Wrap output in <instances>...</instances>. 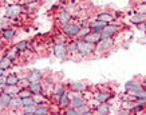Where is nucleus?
<instances>
[{
	"label": "nucleus",
	"mask_w": 146,
	"mask_h": 115,
	"mask_svg": "<svg viewBox=\"0 0 146 115\" xmlns=\"http://www.w3.org/2000/svg\"><path fill=\"white\" fill-rule=\"evenodd\" d=\"M97 19L101 20V22L106 23V24H110V23H114L115 22V18L111 15L110 12H101L97 15Z\"/></svg>",
	"instance_id": "19"
},
{
	"label": "nucleus",
	"mask_w": 146,
	"mask_h": 115,
	"mask_svg": "<svg viewBox=\"0 0 146 115\" xmlns=\"http://www.w3.org/2000/svg\"><path fill=\"white\" fill-rule=\"evenodd\" d=\"M137 28L139 30V31H146V22L145 23H141V24H137Z\"/></svg>",
	"instance_id": "38"
},
{
	"label": "nucleus",
	"mask_w": 146,
	"mask_h": 115,
	"mask_svg": "<svg viewBox=\"0 0 146 115\" xmlns=\"http://www.w3.org/2000/svg\"><path fill=\"white\" fill-rule=\"evenodd\" d=\"M19 79L20 78L16 74H8V75H5V84H18Z\"/></svg>",
	"instance_id": "29"
},
{
	"label": "nucleus",
	"mask_w": 146,
	"mask_h": 115,
	"mask_svg": "<svg viewBox=\"0 0 146 115\" xmlns=\"http://www.w3.org/2000/svg\"><path fill=\"white\" fill-rule=\"evenodd\" d=\"M3 84H5V75L0 76V86H3Z\"/></svg>",
	"instance_id": "39"
},
{
	"label": "nucleus",
	"mask_w": 146,
	"mask_h": 115,
	"mask_svg": "<svg viewBox=\"0 0 146 115\" xmlns=\"http://www.w3.org/2000/svg\"><path fill=\"white\" fill-rule=\"evenodd\" d=\"M12 64H13V60L12 59H9L8 56L3 55V56L0 57V68H3V70L7 71L12 67Z\"/></svg>",
	"instance_id": "22"
},
{
	"label": "nucleus",
	"mask_w": 146,
	"mask_h": 115,
	"mask_svg": "<svg viewBox=\"0 0 146 115\" xmlns=\"http://www.w3.org/2000/svg\"><path fill=\"white\" fill-rule=\"evenodd\" d=\"M56 20L60 26H64V24H67V23L72 22V15H71L67 9H60L59 13L56 15Z\"/></svg>",
	"instance_id": "9"
},
{
	"label": "nucleus",
	"mask_w": 146,
	"mask_h": 115,
	"mask_svg": "<svg viewBox=\"0 0 146 115\" xmlns=\"http://www.w3.org/2000/svg\"><path fill=\"white\" fill-rule=\"evenodd\" d=\"M9 100H11V96H9L8 94H5V93L0 94V111L8 110Z\"/></svg>",
	"instance_id": "21"
},
{
	"label": "nucleus",
	"mask_w": 146,
	"mask_h": 115,
	"mask_svg": "<svg viewBox=\"0 0 146 115\" xmlns=\"http://www.w3.org/2000/svg\"><path fill=\"white\" fill-rule=\"evenodd\" d=\"M143 86H142V83H139V82H135V80H129L127 83L125 84V89H126V91H135V90H139L142 89Z\"/></svg>",
	"instance_id": "24"
},
{
	"label": "nucleus",
	"mask_w": 146,
	"mask_h": 115,
	"mask_svg": "<svg viewBox=\"0 0 146 115\" xmlns=\"http://www.w3.org/2000/svg\"><path fill=\"white\" fill-rule=\"evenodd\" d=\"M18 95H19L20 98H22V99H24V98L31 96L32 93H31V90L28 89V87H24V89H20V91H19Z\"/></svg>",
	"instance_id": "34"
},
{
	"label": "nucleus",
	"mask_w": 146,
	"mask_h": 115,
	"mask_svg": "<svg viewBox=\"0 0 146 115\" xmlns=\"http://www.w3.org/2000/svg\"><path fill=\"white\" fill-rule=\"evenodd\" d=\"M3 30H4V28H3V27L0 26V38H1V35H3Z\"/></svg>",
	"instance_id": "42"
},
{
	"label": "nucleus",
	"mask_w": 146,
	"mask_h": 115,
	"mask_svg": "<svg viewBox=\"0 0 146 115\" xmlns=\"http://www.w3.org/2000/svg\"><path fill=\"white\" fill-rule=\"evenodd\" d=\"M15 35H16V30H15L13 27H9L8 26V27H4L1 38L4 39V42H11V40H13Z\"/></svg>",
	"instance_id": "15"
},
{
	"label": "nucleus",
	"mask_w": 146,
	"mask_h": 115,
	"mask_svg": "<svg viewBox=\"0 0 146 115\" xmlns=\"http://www.w3.org/2000/svg\"><path fill=\"white\" fill-rule=\"evenodd\" d=\"M36 107L38 106H23L22 111L26 115H34L36 112Z\"/></svg>",
	"instance_id": "33"
},
{
	"label": "nucleus",
	"mask_w": 146,
	"mask_h": 115,
	"mask_svg": "<svg viewBox=\"0 0 146 115\" xmlns=\"http://www.w3.org/2000/svg\"><path fill=\"white\" fill-rule=\"evenodd\" d=\"M26 78L30 82H40V80H43V72L40 70H30L27 72Z\"/></svg>",
	"instance_id": "11"
},
{
	"label": "nucleus",
	"mask_w": 146,
	"mask_h": 115,
	"mask_svg": "<svg viewBox=\"0 0 146 115\" xmlns=\"http://www.w3.org/2000/svg\"><path fill=\"white\" fill-rule=\"evenodd\" d=\"M23 106H38L34 95H31V96H28V98H24L23 99Z\"/></svg>",
	"instance_id": "32"
},
{
	"label": "nucleus",
	"mask_w": 146,
	"mask_h": 115,
	"mask_svg": "<svg viewBox=\"0 0 146 115\" xmlns=\"http://www.w3.org/2000/svg\"><path fill=\"white\" fill-rule=\"evenodd\" d=\"M130 23L131 24H141V23H145L146 22V13L145 12H137V13H134L133 16H130Z\"/></svg>",
	"instance_id": "16"
},
{
	"label": "nucleus",
	"mask_w": 146,
	"mask_h": 115,
	"mask_svg": "<svg viewBox=\"0 0 146 115\" xmlns=\"http://www.w3.org/2000/svg\"><path fill=\"white\" fill-rule=\"evenodd\" d=\"M90 31H91V27H90V26H83V27H80L79 34L76 35V40H82V39L84 38V36L89 34Z\"/></svg>",
	"instance_id": "31"
},
{
	"label": "nucleus",
	"mask_w": 146,
	"mask_h": 115,
	"mask_svg": "<svg viewBox=\"0 0 146 115\" xmlns=\"http://www.w3.org/2000/svg\"><path fill=\"white\" fill-rule=\"evenodd\" d=\"M19 91H20L19 84H5V87H4V93L8 94L9 96H15V95H18Z\"/></svg>",
	"instance_id": "20"
},
{
	"label": "nucleus",
	"mask_w": 146,
	"mask_h": 115,
	"mask_svg": "<svg viewBox=\"0 0 146 115\" xmlns=\"http://www.w3.org/2000/svg\"><path fill=\"white\" fill-rule=\"evenodd\" d=\"M4 55L5 56H8L9 59H12V60H16V59L19 57V55H20V51H19L15 46H12V47L7 48V51H5Z\"/></svg>",
	"instance_id": "23"
},
{
	"label": "nucleus",
	"mask_w": 146,
	"mask_h": 115,
	"mask_svg": "<svg viewBox=\"0 0 146 115\" xmlns=\"http://www.w3.org/2000/svg\"><path fill=\"white\" fill-rule=\"evenodd\" d=\"M23 12H24V8H23L22 4H12V5H9V7H7L5 16L9 19H18Z\"/></svg>",
	"instance_id": "4"
},
{
	"label": "nucleus",
	"mask_w": 146,
	"mask_h": 115,
	"mask_svg": "<svg viewBox=\"0 0 146 115\" xmlns=\"http://www.w3.org/2000/svg\"><path fill=\"white\" fill-rule=\"evenodd\" d=\"M76 44H78V54L82 57H87L91 56L93 54H95V44L86 42V40H76Z\"/></svg>",
	"instance_id": "1"
},
{
	"label": "nucleus",
	"mask_w": 146,
	"mask_h": 115,
	"mask_svg": "<svg viewBox=\"0 0 146 115\" xmlns=\"http://www.w3.org/2000/svg\"><path fill=\"white\" fill-rule=\"evenodd\" d=\"M68 91H66V93L63 94L62 96L58 99V106L60 107V108H66V107H68L70 106V103H71V98H70V95H68Z\"/></svg>",
	"instance_id": "17"
},
{
	"label": "nucleus",
	"mask_w": 146,
	"mask_h": 115,
	"mask_svg": "<svg viewBox=\"0 0 146 115\" xmlns=\"http://www.w3.org/2000/svg\"><path fill=\"white\" fill-rule=\"evenodd\" d=\"M142 86H143V87H145V89H146V78H145V79H143V82H142Z\"/></svg>",
	"instance_id": "43"
},
{
	"label": "nucleus",
	"mask_w": 146,
	"mask_h": 115,
	"mask_svg": "<svg viewBox=\"0 0 146 115\" xmlns=\"http://www.w3.org/2000/svg\"><path fill=\"white\" fill-rule=\"evenodd\" d=\"M110 110H111V106H110V103L109 102H99L97 106L94 107V111H95L97 114H99V115L109 114Z\"/></svg>",
	"instance_id": "10"
},
{
	"label": "nucleus",
	"mask_w": 146,
	"mask_h": 115,
	"mask_svg": "<svg viewBox=\"0 0 146 115\" xmlns=\"http://www.w3.org/2000/svg\"><path fill=\"white\" fill-rule=\"evenodd\" d=\"M15 47L20 51V54H24L28 51V40H20V42H18L16 44H15Z\"/></svg>",
	"instance_id": "27"
},
{
	"label": "nucleus",
	"mask_w": 146,
	"mask_h": 115,
	"mask_svg": "<svg viewBox=\"0 0 146 115\" xmlns=\"http://www.w3.org/2000/svg\"><path fill=\"white\" fill-rule=\"evenodd\" d=\"M70 90L74 94H82L87 90V86H86V83H83V82H72V83L70 84Z\"/></svg>",
	"instance_id": "14"
},
{
	"label": "nucleus",
	"mask_w": 146,
	"mask_h": 115,
	"mask_svg": "<svg viewBox=\"0 0 146 115\" xmlns=\"http://www.w3.org/2000/svg\"><path fill=\"white\" fill-rule=\"evenodd\" d=\"M3 47H4V40H0V51L3 50Z\"/></svg>",
	"instance_id": "40"
},
{
	"label": "nucleus",
	"mask_w": 146,
	"mask_h": 115,
	"mask_svg": "<svg viewBox=\"0 0 146 115\" xmlns=\"http://www.w3.org/2000/svg\"><path fill=\"white\" fill-rule=\"evenodd\" d=\"M118 30H119V27H118V24H115V22L110 23V24H106L105 28H103L102 32H101L102 39H109V38H113V36L118 32Z\"/></svg>",
	"instance_id": "5"
},
{
	"label": "nucleus",
	"mask_w": 146,
	"mask_h": 115,
	"mask_svg": "<svg viewBox=\"0 0 146 115\" xmlns=\"http://www.w3.org/2000/svg\"><path fill=\"white\" fill-rule=\"evenodd\" d=\"M52 55L56 59L59 60H63V59H66L68 56V50H67V43H62V42H59L56 44L52 46Z\"/></svg>",
	"instance_id": "2"
},
{
	"label": "nucleus",
	"mask_w": 146,
	"mask_h": 115,
	"mask_svg": "<svg viewBox=\"0 0 146 115\" xmlns=\"http://www.w3.org/2000/svg\"><path fill=\"white\" fill-rule=\"evenodd\" d=\"M87 103V99L83 96V95H74V96L71 98V103L70 106L74 107V108H79V107H82L83 104H86Z\"/></svg>",
	"instance_id": "12"
},
{
	"label": "nucleus",
	"mask_w": 146,
	"mask_h": 115,
	"mask_svg": "<svg viewBox=\"0 0 146 115\" xmlns=\"http://www.w3.org/2000/svg\"><path fill=\"white\" fill-rule=\"evenodd\" d=\"M30 83H31V82H30V80L27 79L26 76H24V78H20V79H19V87H20V89H24V87H28V86H30Z\"/></svg>",
	"instance_id": "37"
},
{
	"label": "nucleus",
	"mask_w": 146,
	"mask_h": 115,
	"mask_svg": "<svg viewBox=\"0 0 146 115\" xmlns=\"http://www.w3.org/2000/svg\"><path fill=\"white\" fill-rule=\"evenodd\" d=\"M27 1H31V0H27Z\"/></svg>",
	"instance_id": "44"
},
{
	"label": "nucleus",
	"mask_w": 146,
	"mask_h": 115,
	"mask_svg": "<svg viewBox=\"0 0 146 115\" xmlns=\"http://www.w3.org/2000/svg\"><path fill=\"white\" fill-rule=\"evenodd\" d=\"M5 75V70H3V68H0V76Z\"/></svg>",
	"instance_id": "41"
},
{
	"label": "nucleus",
	"mask_w": 146,
	"mask_h": 115,
	"mask_svg": "<svg viewBox=\"0 0 146 115\" xmlns=\"http://www.w3.org/2000/svg\"><path fill=\"white\" fill-rule=\"evenodd\" d=\"M67 50H68V55H75L78 54V44H76V40H71L67 43Z\"/></svg>",
	"instance_id": "28"
},
{
	"label": "nucleus",
	"mask_w": 146,
	"mask_h": 115,
	"mask_svg": "<svg viewBox=\"0 0 146 115\" xmlns=\"http://www.w3.org/2000/svg\"><path fill=\"white\" fill-rule=\"evenodd\" d=\"M48 112H50L48 104H47V103H43V104H38L35 115H44V114H48Z\"/></svg>",
	"instance_id": "26"
},
{
	"label": "nucleus",
	"mask_w": 146,
	"mask_h": 115,
	"mask_svg": "<svg viewBox=\"0 0 146 115\" xmlns=\"http://www.w3.org/2000/svg\"><path fill=\"white\" fill-rule=\"evenodd\" d=\"M64 93H66V86L60 84V86H59V87H58V89L55 90V91H54V95L56 96V99H59V98L62 96V95H63Z\"/></svg>",
	"instance_id": "35"
},
{
	"label": "nucleus",
	"mask_w": 146,
	"mask_h": 115,
	"mask_svg": "<svg viewBox=\"0 0 146 115\" xmlns=\"http://www.w3.org/2000/svg\"><path fill=\"white\" fill-rule=\"evenodd\" d=\"M62 112H63V114H68V115H79L78 110H76V108H74V107H71V106L66 107V108H63Z\"/></svg>",
	"instance_id": "36"
},
{
	"label": "nucleus",
	"mask_w": 146,
	"mask_h": 115,
	"mask_svg": "<svg viewBox=\"0 0 146 115\" xmlns=\"http://www.w3.org/2000/svg\"><path fill=\"white\" fill-rule=\"evenodd\" d=\"M102 39L101 36V32H94V31H90L87 35L83 38V40L86 42H90V43H94V44H97L98 42Z\"/></svg>",
	"instance_id": "18"
},
{
	"label": "nucleus",
	"mask_w": 146,
	"mask_h": 115,
	"mask_svg": "<svg viewBox=\"0 0 146 115\" xmlns=\"http://www.w3.org/2000/svg\"><path fill=\"white\" fill-rule=\"evenodd\" d=\"M23 108V99L19 95H15V96H11V100H9V104H8V110L9 111H22Z\"/></svg>",
	"instance_id": "7"
},
{
	"label": "nucleus",
	"mask_w": 146,
	"mask_h": 115,
	"mask_svg": "<svg viewBox=\"0 0 146 115\" xmlns=\"http://www.w3.org/2000/svg\"><path fill=\"white\" fill-rule=\"evenodd\" d=\"M78 112H79V115L91 114V112H94V108L90 106L89 103H86V104H83L82 107H79V108H78Z\"/></svg>",
	"instance_id": "30"
},
{
	"label": "nucleus",
	"mask_w": 146,
	"mask_h": 115,
	"mask_svg": "<svg viewBox=\"0 0 146 115\" xmlns=\"http://www.w3.org/2000/svg\"><path fill=\"white\" fill-rule=\"evenodd\" d=\"M28 89L31 90L32 95H38V94H44V87H43V83L42 80L40 82H31Z\"/></svg>",
	"instance_id": "13"
},
{
	"label": "nucleus",
	"mask_w": 146,
	"mask_h": 115,
	"mask_svg": "<svg viewBox=\"0 0 146 115\" xmlns=\"http://www.w3.org/2000/svg\"><path fill=\"white\" fill-rule=\"evenodd\" d=\"M114 96L111 91H107V90H102V91H98L93 95V99L94 100H97L98 103L99 102H109L111 98Z\"/></svg>",
	"instance_id": "8"
},
{
	"label": "nucleus",
	"mask_w": 146,
	"mask_h": 115,
	"mask_svg": "<svg viewBox=\"0 0 146 115\" xmlns=\"http://www.w3.org/2000/svg\"><path fill=\"white\" fill-rule=\"evenodd\" d=\"M114 46V39L109 38V39H101L95 44V52H106Z\"/></svg>",
	"instance_id": "6"
},
{
	"label": "nucleus",
	"mask_w": 146,
	"mask_h": 115,
	"mask_svg": "<svg viewBox=\"0 0 146 115\" xmlns=\"http://www.w3.org/2000/svg\"><path fill=\"white\" fill-rule=\"evenodd\" d=\"M79 31H80V26L78 23L70 22V23H67V24H64V26H62V32L67 38H76Z\"/></svg>",
	"instance_id": "3"
},
{
	"label": "nucleus",
	"mask_w": 146,
	"mask_h": 115,
	"mask_svg": "<svg viewBox=\"0 0 146 115\" xmlns=\"http://www.w3.org/2000/svg\"><path fill=\"white\" fill-rule=\"evenodd\" d=\"M105 26H106V23L101 22V20H98V19H95L93 23H91V31L94 32H102V30L105 28Z\"/></svg>",
	"instance_id": "25"
}]
</instances>
